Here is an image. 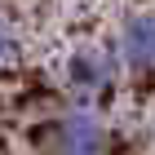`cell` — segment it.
<instances>
[{
  "instance_id": "6da1fadb",
  "label": "cell",
  "mask_w": 155,
  "mask_h": 155,
  "mask_svg": "<svg viewBox=\"0 0 155 155\" xmlns=\"http://www.w3.org/2000/svg\"><path fill=\"white\" fill-rule=\"evenodd\" d=\"M102 146H107V129L89 111H71L49 129V151L53 155H102Z\"/></svg>"
},
{
  "instance_id": "7a4b0ae2",
  "label": "cell",
  "mask_w": 155,
  "mask_h": 155,
  "mask_svg": "<svg viewBox=\"0 0 155 155\" xmlns=\"http://www.w3.org/2000/svg\"><path fill=\"white\" fill-rule=\"evenodd\" d=\"M120 62L137 75H155V13H133L120 27Z\"/></svg>"
},
{
  "instance_id": "3957f363",
  "label": "cell",
  "mask_w": 155,
  "mask_h": 155,
  "mask_svg": "<svg viewBox=\"0 0 155 155\" xmlns=\"http://www.w3.org/2000/svg\"><path fill=\"white\" fill-rule=\"evenodd\" d=\"M111 80H115V62L102 49H80L67 58V84L75 93H102Z\"/></svg>"
},
{
  "instance_id": "277c9868",
  "label": "cell",
  "mask_w": 155,
  "mask_h": 155,
  "mask_svg": "<svg viewBox=\"0 0 155 155\" xmlns=\"http://www.w3.org/2000/svg\"><path fill=\"white\" fill-rule=\"evenodd\" d=\"M13 58V31H9V22L0 18V67Z\"/></svg>"
}]
</instances>
